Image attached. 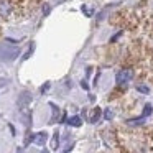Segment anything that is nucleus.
<instances>
[{
    "mask_svg": "<svg viewBox=\"0 0 153 153\" xmlns=\"http://www.w3.org/2000/svg\"><path fill=\"white\" fill-rule=\"evenodd\" d=\"M10 10H12V7L8 4V0H0V15L2 17H7L10 13Z\"/></svg>",
    "mask_w": 153,
    "mask_h": 153,
    "instance_id": "f03ea898",
    "label": "nucleus"
},
{
    "mask_svg": "<svg viewBox=\"0 0 153 153\" xmlns=\"http://www.w3.org/2000/svg\"><path fill=\"white\" fill-rule=\"evenodd\" d=\"M82 10H84V15H86V17H92V8L91 7H82Z\"/></svg>",
    "mask_w": 153,
    "mask_h": 153,
    "instance_id": "39448f33",
    "label": "nucleus"
},
{
    "mask_svg": "<svg viewBox=\"0 0 153 153\" xmlns=\"http://www.w3.org/2000/svg\"><path fill=\"white\" fill-rule=\"evenodd\" d=\"M130 79H132V71L130 69H120L119 73H117L115 82H117V86H125V84L130 82Z\"/></svg>",
    "mask_w": 153,
    "mask_h": 153,
    "instance_id": "f257e3e1",
    "label": "nucleus"
},
{
    "mask_svg": "<svg viewBox=\"0 0 153 153\" xmlns=\"http://www.w3.org/2000/svg\"><path fill=\"white\" fill-rule=\"evenodd\" d=\"M31 140H33L36 145H43V143L46 142V133H36V135H35Z\"/></svg>",
    "mask_w": 153,
    "mask_h": 153,
    "instance_id": "7ed1b4c3",
    "label": "nucleus"
},
{
    "mask_svg": "<svg viewBox=\"0 0 153 153\" xmlns=\"http://www.w3.org/2000/svg\"><path fill=\"white\" fill-rule=\"evenodd\" d=\"M138 91L143 94H148V87H145V86H138Z\"/></svg>",
    "mask_w": 153,
    "mask_h": 153,
    "instance_id": "423d86ee",
    "label": "nucleus"
},
{
    "mask_svg": "<svg viewBox=\"0 0 153 153\" xmlns=\"http://www.w3.org/2000/svg\"><path fill=\"white\" fill-rule=\"evenodd\" d=\"M58 146V133L54 135V138H53V148H56Z\"/></svg>",
    "mask_w": 153,
    "mask_h": 153,
    "instance_id": "6e6552de",
    "label": "nucleus"
},
{
    "mask_svg": "<svg viewBox=\"0 0 153 153\" xmlns=\"http://www.w3.org/2000/svg\"><path fill=\"white\" fill-rule=\"evenodd\" d=\"M105 119H112V110H110V109L105 110Z\"/></svg>",
    "mask_w": 153,
    "mask_h": 153,
    "instance_id": "0eeeda50",
    "label": "nucleus"
},
{
    "mask_svg": "<svg viewBox=\"0 0 153 153\" xmlns=\"http://www.w3.org/2000/svg\"><path fill=\"white\" fill-rule=\"evenodd\" d=\"M68 123H69V125H73V127H79L81 125V119L77 115L69 117V119H68Z\"/></svg>",
    "mask_w": 153,
    "mask_h": 153,
    "instance_id": "20e7f679",
    "label": "nucleus"
}]
</instances>
